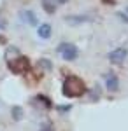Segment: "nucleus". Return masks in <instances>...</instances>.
<instances>
[{"label":"nucleus","instance_id":"obj_1","mask_svg":"<svg viewBox=\"0 0 128 131\" xmlns=\"http://www.w3.org/2000/svg\"><path fill=\"white\" fill-rule=\"evenodd\" d=\"M61 93H63L65 98H79V96H83L86 93V84L77 75H69L63 81Z\"/></svg>","mask_w":128,"mask_h":131},{"label":"nucleus","instance_id":"obj_2","mask_svg":"<svg viewBox=\"0 0 128 131\" xmlns=\"http://www.w3.org/2000/svg\"><path fill=\"white\" fill-rule=\"evenodd\" d=\"M7 67H9V70L12 73H16V75H25V73H28L30 70V61L28 58H25V56H18V58H14L12 61H7Z\"/></svg>","mask_w":128,"mask_h":131},{"label":"nucleus","instance_id":"obj_3","mask_svg":"<svg viewBox=\"0 0 128 131\" xmlns=\"http://www.w3.org/2000/svg\"><path fill=\"white\" fill-rule=\"evenodd\" d=\"M56 51L61 54V58H63L65 61H76L79 58V49H77V46H74V44L61 42Z\"/></svg>","mask_w":128,"mask_h":131},{"label":"nucleus","instance_id":"obj_4","mask_svg":"<svg viewBox=\"0 0 128 131\" xmlns=\"http://www.w3.org/2000/svg\"><path fill=\"white\" fill-rule=\"evenodd\" d=\"M126 56H128V51L125 49V47H116V49H112L107 54L109 61H111V63H114V65H121L123 61L126 60Z\"/></svg>","mask_w":128,"mask_h":131},{"label":"nucleus","instance_id":"obj_5","mask_svg":"<svg viewBox=\"0 0 128 131\" xmlns=\"http://www.w3.org/2000/svg\"><path fill=\"white\" fill-rule=\"evenodd\" d=\"M104 81H105V88L111 93H118L119 91V79L114 72H105L104 73Z\"/></svg>","mask_w":128,"mask_h":131},{"label":"nucleus","instance_id":"obj_6","mask_svg":"<svg viewBox=\"0 0 128 131\" xmlns=\"http://www.w3.org/2000/svg\"><path fill=\"white\" fill-rule=\"evenodd\" d=\"M20 18L23 23H26V25H37V18H35V14L32 12V10H21L20 12Z\"/></svg>","mask_w":128,"mask_h":131},{"label":"nucleus","instance_id":"obj_7","mask_svg":"<svg viewBox=\"0 0 128 131\" xmlns=\"http://www.w3.org/2000/svg\"><path fill=\"white\" fill-rule=\"evenodd\" d=\"M51 25L49 23H42L39 28H37V35H39V39H44V40H48L51 37Z\"/></svg>","mask_w":128,"mask_h":131},{"label":"nucleus","instance_id":"obj_8","mask_svg":"<svg viewBox=\"0 0 128 131\" xmlns=\"http://www.w3.org/2000/svg\"><path fill=\"white\" fill-rule=\"evenodd\" d=\"M42 9L48 14H54L56 12V2L54 0H42Z\"/></svg>","mask_w":128,"mask_h":131},{"label":"nucleus","instance_id":"obj_9","mask_svg":"<svg viewBox=\"0 0 128 131\" xmlns=\"http://www.w3.org/2000/svg\"><path fill=\"white\" fill-rule=\"evenodd\" d=\"M11 114H12L14 121H20L21 117H23V108H21V107H12V108H11Z\"/></svg>","mask_w":128,"mask_h":131},{"label":"nucleus","instance_id":"obj_10","mask_svg":"<svg viewBox=\"0 0 128 131\" xmlns=\"http://www.w3.org/2000/svg\"><path fill=\"white\" fill-rule=\"evenodd\" d=\"M37 100H40L44 105H46V107H48V108H51V107H53V103H51V100L48 98V96H42V94H39V96H37Z\"/></svg>","mask_w":128,"mask_h":131},{"label":"nucleus","instance_id":"obj_11","mask_svg":"<svg viewBox=\"0 0 128 131\" xmlns=\"http://www.w3.org/2000/svg\"><path fill=\"white\" fill-rule=\"evenodd\" d=\"M39 131H54V126L51 122H44V124H40Z\"/></svg>","mask_w":128,"mask_h":131},{"label":"nucleus","instance_id":"obj_12","mask_svg":"<svg viewBox=\"0 0 128 131\" xmlns=\"http://www.w3.org/2000/svg\"><path fill=\"white\" fill-rule=\"evenodd\" d=\"M98 88V86H97ZM100 98V89H93L91 91V101H95V100H98Z\"/></svg>","mask_w":128,"mask_h":131},{"label":"nucleus","instance_id":"obj_13","mask_svg":"<svg viewBox=\"0 0 128 131\" xmlns=\"http://www.w3.org/2000/svg\"><path fill=\"white\" fill-rule=\"evenodd\" d=\"M39 65H42V67H44V68H48V70L51 68V63H49L48 60H46V58H42V60L39 61Z\"/></svg>","mask_w":128,"mask_h":131},{"label":"nucleus","instance_id":"obj_14","mask_svg":"<svg viewBox=\"0 0 128 131\" xmlns=\"http://www.w3.org/2000/svg\"><path fill=\"white\" fill-rule=\"evenodd\" d=\"M118 18L121 21H125V23H128V16H125V12H118Z\"/></svg>","mask_w":128,"mask_h":131},{"label":"nucleus","instance_id":"obj_15","mask_svg":"<svg viewBox=\"0 0 128 131\" xmlns=\"http://www.w3.org/2000/svg\"><path fill=\"white\" fill-rule=\"evenodd\" d=\"M54 2H56V4H58V5H65V4H67V2H69V0H54Z\"/></svg>","mask_w":128,"mask_h":131},{"label":"nucleus","instance_id":"obj_16","mask_svg":"<svg viewBox=\"0 0 128 131\" xmlns=\"http://www.w3.org/2000/svg\"><path fill=\"white\" fill-rule=\"evenodd\" d=\"M2 28H4V23H2V21H0V30H2Z\"/></svg>","mask_w":128,"mask_h":131},{"label":"nucleus","instance_id":"obj_17","mask_svg":"<svg viewBox=\"0 0 128 131\" xmlns=\"http://www.w3.org/2000/svg\"><path fill=\"white\" fill-rule=\"evenodd\" d=\"M126 12H128V7H126Z\"/></svg>","mask_w":128,"mask_h":131}]
</instances>
